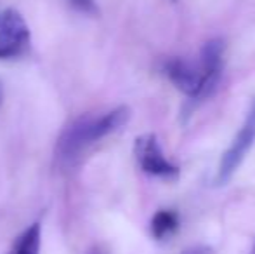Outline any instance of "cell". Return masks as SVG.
Returning <instances> with one entry per match:
<instances>
[{
  "label": "cell",
  "instance_id": "obj_2",
  "mask_svg": "<svg viewBox=\"0 0 255 254\" xmlns=\"http://www.w3.org/2000/svg\"><path fill=\"white\" fill-rule=\"evenodd\" d=\"M255 141V98L250 105V110L247 113V119L243 122L242 129L236 134L235 141L231 143L228 150L224 152L221 159V164H219V169L215 173L214 183L222 187L226 185L229 180L233 178V174L236 173V169L240 167V164L243 162V159L247 157V153L250 152Z\"/></svg>",
  "mask_w": 255,
  "mask_h": 254
},
{
  "label": "cell",
  "instance_id": "obj_7",
  "mask_svg": "<svg viewBox=\"0 0 255 254\" xmlns=\"http://www.w3.org/2000/svg\"><path fill=\"white\" fill-rule=\"evenodd\" d=\"M151 235L156 241H167L168 237L177 232L179 228V214L172 209H160L151 218Z\"/></svg>",
  "mask_w": 255,
  "mask_h": 254
},
{
  "label": "cell",
  "instance_id": "obj_4",
  "mask_svg": "<svg viewBox=\"0 0 255 254\" xmlns=\"http://www.w3.org/2000/svg\"><path fill=\"white\" fill-rule=\"evenodd\" d=\"M31 33L19 10L5 9L0 14V59L21 58L30 49Z\"/></svg>",
  "mask_w": 255,
  "mask_h": 254
},
{
  "label": "cell",
  "instance_id": "obj_10",
  "mask_svg": "<svg viewBox=\"0 0 255 254\" xmlns=\"http://www.w3.org/2000/svg\"><path fill=\"white\" fill-rule=\"evenodd\" d=\"M2 99H3V87H2V82H0V105H2Z\"/></svg>",
  "mask_w": 255,
  "mask_h": 254
},
{
  "label": "cell",
  "instance_id": "obj_8",
  "mask_svg": "<svg viewBox=\"0 0 255 254\" xmlns=\"http://www.w3.org/2000/svg\"><path fill=\"white\" fill-rule=\"evenodd\" d=\"M40 242H42V225L35 221L33 225L23 232L16 246L14 254H40Z\"/></svg>",
  "mask_w": 255,
  "mask_h": 254
},
{
  "label": "cell",
  "instance_id": "obj_3",
  "mask_svg": "<svg viewBox=\"0 0 255 254\" xmlns=\"http://www.w3.org/2000/svg\"><path fill=\"white\" fill-rule=\"evenodd\" d=\"M134 155L139 167L149 176L160 178L165 181H175L179 178V173H181L179 166L172 164L163 155L156 134H153V132L137 136L134 143Z\"/></svg>",
  "mask_w": 255,
  "mask_h": 254
},
{
  "label": "cell",
  "instance_id": "obj_9",
  "mask_svg": "<svg viewBox=\"0 0 255 254\" xmlns=\"http://www.w3.org/2000/svg\"><path fill=\"white\" fill-rule=\"evenodd\" d=\"M70 3L73 5V9L80 10L84 14H94L98 10L96 0H70Z\"/></svg>",
  "mask_w": 255,
  "mask_h": 254
},
{
  "label": "cell",
  "instance_id": "obj_1",
  "mask_svg": "<svg viewBox=\"0 0 255 254\" xmlns=\"http://www.w3.org/2000/svg\"><path fill=\"white\" fill-rule=\"evenodd\" d=\"M224 51L226 44L222 38H210L203 44L202 51H200V58H202V63H200V71H202L200 87L196 96L189 101V112L215 92L222 78V70H224Z\"/></svg>",
  "mask_w": 255,
  "mask_h": 254
},
{
  "label": "cell",
  "instance_id": "obj_6",
  "mask_svg": "<svg viewBox=\"0 0 255 254\" xmlns=\"http://www.w3.org/2000/svg\"><path fill=\"white\" fill-rule=\"evenodd\" d=\"M161 70L179 91L188 96L189 101L195 98L200 87V77H202L200 68L193 66L191 63H188L182 58H170L165 59L161 64Z\"/></svg>",
  "mask_w": 255,
  "mask_h": 254
},
{
  "label": "cell",
  "instance_id": "obj_11",
  "mask_svg": "<svg viewBox=\"0 0 255 254\" xmlns=\"http://www.w3.org/2000/svg\"><path fill=\"white\" fill-rule=\"evenodd\" d=\"M250 254H255V239H254V244H252V249H250Z\"/></svg>",
  "mask_w": 255,
  "mask_h": 254
},
{
  "label": "cell",
  "instance_id": "obj_5",
  "mask_svg": "<svg viewBox=\"0 0 255 254\" xmlns=\"http://www.w3.org/2000/svg\"><path fill=\"white\" fill-rule=\"evenodd\" d=\"M89 120H91V115L78 117L57 138L56 159L61 166H73V162L82 155V152L87 146H91V141H89Z\"/></svg>",
  "mask_w": 255,
  "mask_h": 254
}]
</instances>
